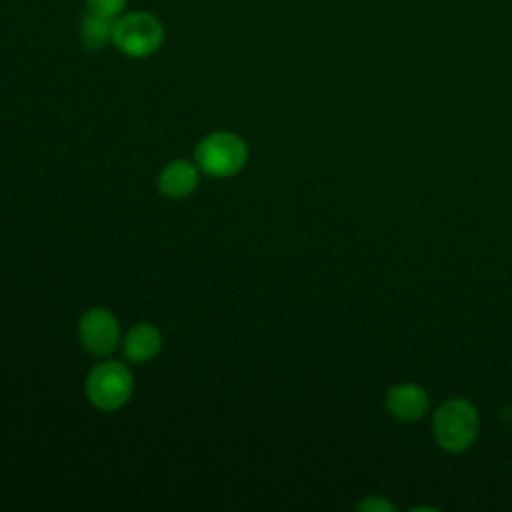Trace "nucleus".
<instances>
[{
    "label": "nucleus",
    "instance_id": "1",
    "mask_svg": "<svg viewBox=\"0 0 512 512\" xmlns=\"http://www.w3.org/2000/svg\"><path fill=\"white\" fill-rule=\"evenodd\" d=\"M478 430V410L466 398H448L432 414L434 440L448 454L468 450L474 444Z\"/></svg>",
    "mask_w": 512,
    "mask_h": 512
},
{
    "label": "nucleus",
    "instance_id": "2",
    "mask_svg": "<svg viewBox=\"0 0 512 512\" xmlns=\"http://www.w3.org/2000/svg\"><path fill=\"white\" fill-rule=\"evenodd\" d=\"M86 398L102 412H116L128 404L134 394V376L130 368L118 360L96 364L86 376Z\"/></svg>",
    "mask_w": 512,
    "mask_h": 512
},
{
    "label": "nucleus",
    "instance_id": "3",
    "mask_svg": "<svg viewBox=\"0 0 512 512\" xmlns=\"http://www.w3.org/2000/svg\"><path fill=\"white\" fill-rule=\"evenodd\" d=\"M194 162L206 176L228 178L246 166L248 144L238 134L224 130L212 132L198 142Z\"/></svg>",
    "mask_w": 512,
    "mask_h": 512
},
{
    "label": "nucleus",
    "instance_id": "4",
    "mask_svg": "<svg viewBox=\"0 0 512 512\" xmlns=\"http://www.w3.org/2000/svg\"><path fill=\"white\" fill-rule=\"evenodd\" d=\"M164 42V26L150 12H126L114 18L112 44L130 58L152 56Z\"/></svg>",
    "mask_w": 512,
    "mask_h": 512
},
{
    "label": "nucleus",
    "instance_id": "5",
    "mask_svg": "<svg viewBox=\"0 0 512 512\" xmlns=\"http://www.w3.org/2000/svg\"><path fill=\"white\" fill-rule=\"evenodd\" d=\"M78 338L90 354L110 356L120 344V324L110 310L94 306L80 316Z\"/></svg>",
    "mask_w": 512,
    "mask_h": 512
},
{
    "label": "nucleus",
    "instance_id": "6",
    "mask_svg": "<svg viewBox=\"0 0 512 512\" xmlns=\"http://www.w3.org/2000/svg\"><path fill=\"white\" fill-rule=\"evenodd\" d=\"M384 406L398 422H418L430 410V398L424 388L412 382H400L388 388Z\"/></svg>",
    "mask_w": 512,
    "mask_h": 512
},
{
    "label": "nucleus",
    "instance_id": "7",
    "mask_svg": "<svg viewBox=\"0 0 512 512\" xmlns=\"http://www.w3.org/2000/svg\"><path fill=\"white\" fill-rule=\"evenodd\" d=\"M200 182V168L196 162L176 158L168 162L158 174V190L162 196L172 200L188 198Z\"/></svg>",
    "mask_w": 512,
    "mask_h": 512
},
{
    "label": "nucleus",
    "instance_id": "8",
    "mask_svg": "<svg viewBox=\"0 0 512 512\" xmlns=\"http://www.w3.org/2000/svg\"><path fill=\"white\" fill-rule=\"evenodd\" d=\"M122 350L124 356L134 364L150 362L162 350V334L154 324L140 322L126 332L122 340Z\"/></svg>",
    "mask_w": 512,
    "mask_h": 512
},
{
    "label": "nucleus",
    "instance_id": "9",
    "mask_svg": "<svg viewBox=\"0 0 512 512\" xmlns=\"http://www.w3.org/2000/svg\"><path fill=\"white\" fill-rule=\"evenodd\" d=\"M112 26H114V18L88 10L80 22L82 46L86 50H100L106 44H112Z\"/></svg>",
    "mask_w": 512,
    "mask_h": 512
},
{
    "label": "nucleus",
    "instance_id": "10",
    "mask_svg": "<svg viewBox=\"0 0 512 512\" xmlns=\"http://www.w3.org/2000/svg\"><path fill=\"white\" fill-rule=\"evenodd\" d=\"M126 2L128 0H86V6L92 12H98V14L108 16V18H116L124 12Z\"/></svg>",
    "mask_w": 512,
    "mask_h": 512
},
{
    "label": "nucleus",
    "instance_id": "11",
    "mask_svg": "<svg viewBox=\"0 0 512 512\" xmlns=\"http://www.w3.org/2000/svg\"><path fill=\"white\" fill-rule=\"evenodd\" d=\"M356 510L360 512H394V504L386 500L384 496H364L358 504Z\"/></svg>",
    "mask_w": 512,
    "mask_h": 512
}]
</instances>
